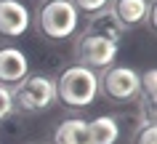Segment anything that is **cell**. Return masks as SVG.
<instances>
[{
    "label": "cell",
    "mask_w": 157,
    "mask_h": 144,
    "mask_svg": "<svg viewBox=\"0 0 157 144\" xmlns=\"http://www.w3.org/2000/svg\"><path fill=\"white\" fill-rule=\"evenodd\" d=\"M56 99L72 110H83L88 104H93L96 93H99V75L93 69L75 64V67L61 69L56 83Z\"/></svg>",
    "instance_id": "cell-1"
},
{
    "label": "cell",
    "mask_w": 157,
    "mask_h": 144,
    "mask_svg": "<svg viewBox=\"0 0 157 144\" xmlns=\"http://www.w3.org/2000/svg\"><path fill=\"white\" fill-rule=\"evenodd\" d=\"M35 27H37V32L43 37L67 40L80 27V11L75 8L69 0H45L40 8H37Z\"/></svg>",
    "instance_id": "cell-2"
},
{
    "label": "cell",
    "mask_w": 157,
    "mask_h": 144,
    "mask_svg": "<svg viewBox=\"0 0 157 144\" xmlns=\"http://www.w3.org/2000/svg\"><path fill=\"white\" fill-rule=\"evenodd\" d=\"M13 96V107L24 112H43L56 102V85L45 75H27L16 88L11 91Z\"/></svg>",
    "instance_id": "cell-3"
},
{
    "label": "cell",
    "mask_w": 157,
    "mask_h": 144,
    "mask_svg": "<svg viewBox=\"0 0 157 144\" xmlns=\"http://www.w3.org/2000/svg\"><path fill=\"white\" fill-rule=\"evenodd\" d=\"M99 91L115 102H131L141 93L139 72H133L131 67H107L99 75Z\"/></svg>",
    "instance_id": "cell-4"
},
{
    "label": "cell",
    "mask_w": 157,
    "mask_h": 144,
    "mask_svg": "<svg viewBox=\"0 0 157 144\" xmlns=\"http://www.w3.org/2000/svg\"><path fill=\"white\" fill-rule=\"evenodd\" d=\"M75 53L80 64L88 69H107L112 67V61L117 59V43L112 40H104L99 35H91V32H83L80 40L75 43Z\"/></svg>",
    "instance_id": "cell-5"
},
{
    "label": "cell",
    "mask_w": 157,
    "mask_h": 144,
    "mask_svg": "<svg viewBox=\"0 0 157 144\" xmlns=\"http://www.w3.org/2000/svg\"><path fill=\"white\" fill-rule=\"evenodd\" d=\"M29 27V8L21 0H0V35L19 37Z\"/></svg>",
    "instance_id": "cell-6"
},
{
    "label": "cell",
    "mask_w": 157,
    "mask_h": 144,
    "mask_svg": "<svg viewBox=\"0 0 157 144\" xmlns=\"http://www.w3.org/2000/svg\"><path fill=\"white\" fill-rule=\"evenodd\" d=\"M29 61L24 51H19L13 45H0V85H16L27 77Z\"/></svg>",
    "instance_id": "cell-7"
},
{
    "label": "cell",
    "mask_w": 157,
    "mask_h": 144,
    "mask_svg": "<svg viewBox=\"0 0 157 144\" xmlns=\"http://www.w3.org/2000/svg\"><path fill=\"white\" fill-rule=\"evenodd\" d=\"M85 32L99 35V37H104V40H112V43H117V45H120L125 29H123V24L115 19V14H112L109 8H101V11H96V14L88 19Z\"/></svg>",
    "instance_id": "cell-8"
},
{
    "label": "cell",
    "mask_w": 157,
    "mask_h": 144,
    "mask_svg": "<svg viewBox=\"0 0 157 144\" xmlns=\"http://www.w3.org/2000/svg\"><path fill=\"white\" fill-rule=\"evenodd\" d=\"M112 14L123 24V29L141 24L149 14V0H112Z\"/></svg>",
    "instance_id": "cell-9"
},
{
    "label": "cell",
    "mask_w": 157,
    "mask_h": 144,
    "mask_svg": "<svg viewBox=\"0 0 157 144\" xmlns=\"http://www.w3.org/2000/svg\"><path fill=\"white\" fill-rule=\"evenodd\" d=\"M85 128H88L91 144H115L117 139H120V126H117V120L109 118V115L93 118L91 123H85Z\"/></svg>",
    "instance_id": "cell-10"
},
{
    "label": "cell",
    "mask_w": 157,
    "mask_h": 144,
    "mask_svg": "<svg viewBox=\"0 0 157 144\" xmlns=\"http://www.w3.org/2000/svg\"><path fill=\"white\" fill-rule=\"evenodd\" d=\"M53 144H91L88 139V128L85 120H64L59 123V128L53 131Z\"/></svg>",
    "instance_id": "cell-11"
},
{
    "label": "cell",
    "mask_w": 157,
    "mask_h": 144,
    "mask_svg": "<svg viewBox=\"0 0 157 144\" xmlns=\"http://www.w3.org/2000/svg\"><path fill=\"white\" fill-rule=\"evenodd\" d=\"M139 85H141V96L155 102V85H157V69H147L144 75H139Z\"/></svg>",
    "instance_id": "cell-12"
},
{
    "label": "cell",
    "mask_w": 157,
    "mask_h": 144,
    "mask_svg": "<svg viewBox=\"0 0 157 144\" xmlns=\"http://www.w3.org/2000/svg\"><path fill=\"white\" fill-rule=\"evenodd\" d=\"M133 144H157V126L155 123H147V126L139 128L136 134V142Z\"/></svg>",
    "instance_id": "cell-13"
},
{
    "label": "cell",
    "mask_w": 157,
    "mask_h": 144,
    "mask_svg": "<svg viewBox=\"0 0 157 144\" xmlns=\"http://www.w3.org/2000/svg\"><path fill=\"white\" fill-rule=\"evenodd\" d=\"M77 11H88V14H96V11L101 8H107L109 6V0H69Z\"/></svg>",
    "instance_id": "cell-14"
},
{
    "label": "cell",
    "mask_w": 157,
    "mask_h": 144,
    "mask_svg": "<svg viewBox=\"0 0 157 144\" xmlns=\"http://www.w3.org/2000/svg\"><path fill=\"white\" fill-rule=\"evenodd\" d=\"M11 112H13V96H11V88L0 85V120L8 118Z\"/></svg>",
    "instance_id": "cell-15"
}]
</instances>
